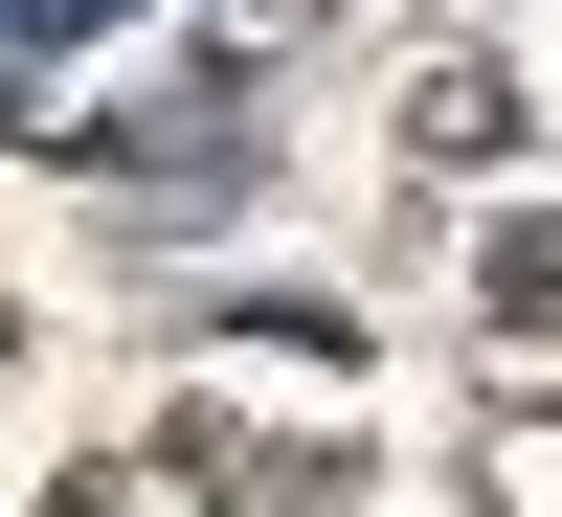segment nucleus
<instances>
[{
	"mask_svg": "<svg viewBox=\"0 0 562 517\" xmlns=\"http://www.w3.org/2000/svg\"><path fill=\"white\" fill-rule=\"evenodd\" d=\"M90 23H113V0H0V113H45V68H68Z\"/></svg>",
	"mask_w": 562,
	"mask_h": 517,
	"instance_id": "nucleus-1",
	"label": "nucleus"
},
{
	"mask_svg": "<svg viewBox=\"0 0 562 517\" xmlns=\"http://www.w3.org/2000/svg\"><path fill=\"white\" fill-rule=\"evenodd\" d=\"M495 315H518V338H562V225H518V248H495Z\"/></svg>",
	"mask_w": 562,
	"mask_h": 517,
	"instance_id": "nucleus-2",
	"label": "nucleus"
}]
</instances>
